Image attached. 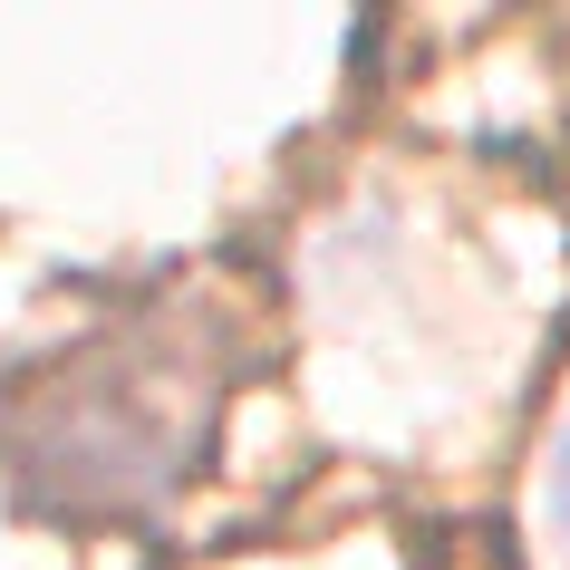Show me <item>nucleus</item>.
Instances as JSON below:
<instances>
[{
  "instance_id": "f257e3e1",
  "label": "nucleus",
  "mask_w": 570,
  "mask_h": 570,
  "mask_svg": "<svg viewBox=\"0 0 570 570\" xmlns=\"http://www.w3.org/2000/svg\"><path fill=\"white\" fill-rule=\"evenodd\" d=\"M541 532H551V561L570 570V425L551 445V474H541Z\"/></svg>"
}]
</instances>
